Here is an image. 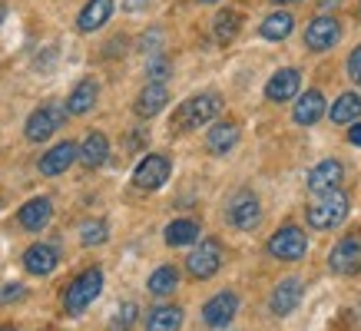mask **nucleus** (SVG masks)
I'll use <instances>...</instances> for the list:
<instances>
[{
	"instance_id": "nucleus-1",
	"label": "nucleus",
	"mask_w": 361,
	"mask_h": 331,
	"mask_svg": "<svg viewBox=\"0 0 361 331\" xmlns=\"http://www.w3.org/2000/svg\"><path fill=\"white\" fill-rule=\"evenodd\" d=\"M99 292H103V268H87V272H80L63 292V315L66 318H80V315L99 298Z\"/></svg>"
},
{
	"instance_id": "nucleus-2",
	"label": "nucleus",
	"mask_w": 361,
	"mask_h": 331,
	"mask_svg": "<svg viewBox=\"0 0 361 331\" xmlns=\"http://www.w3.org/2000/svg\"><path fill=\"white\" fill-rule=\"evenodd\" d=\"M222 110V96L219 93H196V96H189L173 116V130L186 132V130H199V126H206L219 116Z\"/></svg>"
},
{
	"instance_id": "nucleus-3",
	"label": "nucleus",
	"mask_w": 361,
	"mask_h": 331,
	"mask_svg": "<svg viewBox=\"0 0 361 331\" xmlns=\"http://www.w3.org/2000/svg\"><path fill=\"white\" fill-rule=\"evenodd\" d=\"M348 216V196L341 189H331V192H322V196L308 206L305 219L312 229L318 232H329V229H338L341 222Z\"/></svg>"
},
{
	"instance_id": "nucleus-4",
	"label": "nucleus",
	"mask_w": 361,
	"mask_h": 331,
	"mask_svg": "<svg viewBox=\"0 0 361 331\" xmlns=\"http://www.w3.org/2000/svg\"><path fill=\"white\" fill-rule=\"evenodd\" d=\"M63 123H66V106L63 103H47V106H40V110H33L30 116H27L23 136H27L30 143H47Z\"/></svg>"
},
{
	"instance_id": "nucleus-5",
	"label": "nucleus",
	"mask_w": 361,
	"mask_h": 331,
	"mask_svg": "<svg viewBox=\"0 0 361 331\" xmlns=\"http://www.w3.org/2000/svg\"><path fill=\"white\" fill-rule=\"evenodd\" d=\"M265 252L272 255V258H279V262H298V258H305V252H308V235L298 229V225H282V229L269 239Z\"/></svg>"
},
{
	"instance_id": "nucleus-6",
	"label": "nucleus",
	"mask_w": 361,
	"mask_h": 331,
	"mask_svg": "<svg viewBox=\"0 0 361 331\" xmlns=\"http://www.w3.org/2000/svg\"><path fill=\"white\" fill-rule=\"evenodd\" d=\"M219 268H222V245L216 242V239H199L196 249H192V252H189V258H186L189 278L206 282V278H212Z\"/></svg>"
},
{
	"instance_id": "nucleus-7",
	"label": "nucleus",
	"mask_w": 361,
	"mask_h": 331,
	"mask_svg": "<svg viewBox=\"0 0 361 331\" xmlns=\"http://www.w3.org/2000/svg\"><path fill=\"white\" fill-rule=\"evenodd\" d=\"M169 173H173V159L166 153H149V156H142L140 163H136V169H133V186L146 189V192L163 189Z\"/></svg>"
},
{
	"instance_id": "nucleus-8",
	"label": "nucleus",
	"mask_w": 361,
	"mask_h": 331,
	"mask_svg": "<svg viewBox=\"0 0 361 331\" xmlns=\"http://www.w3.org/2000/svg\"><path fill=\"white\" fill-rule=\"evenodd\" d=\"M226 219H229L232 229H239V232L259 229V222H262V202H259V196L249 192V189L235 192L229 202V209H226Z\"/></svg>"
},
{
	"instance_id": "nucleus-9",
	"label": "nucleus",
	"mask_w": 361,
	"mask_h": 331,
	"mask_svg": "<svg viewBox=\"0 0 361 331\" xmlns=\"http://www.w3.org/2000/svg\"><path fill=\"white\" fill-rule=\"evenodd\" d=\"M341 40V20L338 17H329V13H322L315 20L305 27V46L312 54H325L331 46Z\"/></svg>"
},
{
	"instance_id": "nucleus-10",
	"label": "nucleus",
	"mask_w": 361,
	"mask_h": 331,
	"mask_svg": "<svg viewBox=\"0 0 361 331\" xmlns=\"http://www.w3.org/2000/svg\"><path fill=\"white\" fill-rule=\"evenodd\" d=\"M329 268L335 275H358L361 272V235H345L329 255Z\"/></svg>"
},
{
	"instance_id": "nucleus-11",
	"label": "nucleus",
	"mask_w": 361,
	"mask_h": 331,
	"mask_svg": "<svg viewBox=\"0 0 361 331\" xmlns=\"http://www.w3.org/2000/svg\"><path fill=\"white\" fill-rule=\"evenodd\" d=\"M235 315H239V295L235 292H219L202 305V321L209 328H226V325H232Z\"/></svg>"
},
{
	"instance_id": "nucleus-12",
	"label": "nucleus",
	"mask_w": 361,
	"mask_h": 331,
	"mask_svg": "<svg viewBox=\"0 0 361 331\" xmlns=\"http://www.w3.org/2000/svg\"><path fill=\"white\" fill-rule=\"evenodd\" d=\"M298 89H302V73H298L295 66H285L279 73L269 77L265 83V99L269 103H288V99L298 96Z\"/></svg>"
},
{
	"instance_id": "nucleus-13",
	"label": "nucleus",
	"mask_w": 361,
	"mask_h": 331,
	"mask_svg": "<svg viewBox=\"0 0 361 331\" xmlns=\"http://www.w3.org/2000/svg\"><path fill=\"white\" fill-rule=\"evenodd\" d=\"M341 179H345V166L338 159H322V163L308 173L305 186L312 196H322V192H331V189H341Z\"/></svg>"
},
{
	"instance_id": "nucleus-14",
	"label": "nucleus",
	"mask_w": 361,
	"mask_h": 331,
	"mask_svg": "<svg viewBox=\"0 0 361 331\" xmlns=\"http://www.w3.org/2000/svg\"><path fill=\"white\" fill-rule=\"evenodd\" d=\"M298 301H302V282L298 278H282L269 295V311L275 318H288L298 308Z\"/></svg>"
},
{
	"instance_id": "nucleus-15",
	"label": "nucleus",
	"mask_w": 361,
	"mask_h": 331,
	"mask_svg": "<svg viewBox=\"0 0 361 331\" xmlns=\"http://www.w3.org/2000/svg\"><path fill=\"white\" fill-rule=\"evenodd\" d=\"M23 268L30 272V275L44 278L50 275V272H56V265H60V252H56V245L50 242H33L27 252H23Z\"/></svg>"
},
{
	"instance_id": "nucleus-16",
	"label": "nucleus",
	"mask_w": 361,
	"mask_h": 331,
	"mask_svg": "<svg viewBox=\"0 0 361 331\" xmlns=\"http://www.w3.org/2000/svg\"><path fill=\"white\" fill-rule=\"evenodd\" d=\"M54 219V202L47 196H37L30 202H23L20 212H17V222H20V229L27 232H44Z\"/></svg>"
},
{
	"instance_id": "nucleus-17",
	"label": "nucleus",
	"mask_w": 361,
	"mask_h": 331,
	"mask_svg": "<svg viewBox=\"0 0 361 331\" xmlns=\"http://www.w3.org/2000/svg\"><path fill=\"white\" fill-rule=\"evenodd\" d=\"M166 103H169L166 83H146V87L140 89L136 103H133V113H136L140 120H153V116H159V113L166 110Z\"/></svg>"
},
{
	"instance_id": "nucleus-18",
	"label": "nucleus",
	"mask_w": 361,
	"mask_h": 331,
	"mask_svg": "<svg viewBox=\"0 0 361 331\" xmlns=\"http://www.w3.org/2000/svg\"><path fill=\"white\" fill-rule=\"evenodd\" d=\"M73 163H77V143L63 139V143H56L54 149H47V153L40 156L37 169H40L44 176H60V173H66Z\"/></svg>"
},
{
	"instance_id": "nucleus-19",
	"label": "nucleus",
	"mask_w": 361,
	"mask_h": 331,
	"mask_svg": "<svg viewBox=\"0 0 361 331\" xmlns=\"http://www.w3.org/2000/svg\"><path fill=\"white\" fill-rule=\"evenodd\" d=\"M99 99V83L93 77H83L77 83V87L70 89V96H66V116H83V113H90L93 106H97Z\"/></svg>"
},
{
	"instance_id": "nucleus-20",
	"label": "nucleus",
	"mask_w": 361,
	"mask_h": 331,
	"mask_svg": "<svg viewBox=\"0 0 361 331\" xmlns=\"http://www.w3.org/2000/svg\"><path fill=\"white\" fill-rule=\"evenodd\" d=\"M116 0H87L83 11L77 13V30L80 33H97L103 23H110Z\"/></svg>"
},
{
	"instance_id": "nucleus-21",
	"label": "nucleus",
	"mask_w": 361,
	"mask_h": 331,
	"mask_svg": "<svg viewBox=\"0 0 361 331\" xmlns=\"http://www.w3.org/2000/svg\"><path fill=\"white\" fill-rule=\"evenodd\" d=\"M77 159L87 166V169H99V166L110 159V139H106L99 130L87 132V139L77 146Z\"/></svg>"
},
{
	"instance_id": "nucleus-22",
	"label": "nucleus",
	"mask_w": 361,
	"mask_h": 331,
	"mask_svg": "<svg viewBox=\"0 0 361 331\" xmlns=\"http://www.w3.org/2000/svg\"><path fill=\"white\" fill-rule=\"evenodd\" d=\"M322 116H325V96H322V89H305L298 96L295 110H292V120L298 126H315Z\"/></svg>"
},
{
	"instance_id": "nucleus-23",
	"label": "nucleus",
	"mask_w": 361,
	"mask_h": 331,
	"mask_svg": "<svg viewBox=\"0 0 361 331\" xmlns=\"http://www.w3.org/2000/svg\"><path fill=\"white\" fill-rule=\"evenodd\" d=\"M235 143H239V123H235V120H222V123H216V126L206 132L209 153H216V156L232 153V149H235Z\"/></svg>"
},
{
	"instance_id": "nucleus-24",
	"label": "nucleus",
	"mask_w": 361,
	"mask_h": 331,
	"mask_svg": "<svg viewBox=\"0 0 361 331\" xmlns=\"http://www.w3.org/2000/svg\"><path fill=\"white\" fill-rule=\"evenodd\" d=\"M163 239L169 249H186V245H196L202 239V229H199L196 219H173L166 225Z\"/></svg>"
},
{
	"instance_id": "nucleus-25",
	"label": "nucleus",
	"mask_w": 361,
	"mask_h": 331,
	"mask_svg": "<svg viewBox=\"0 0 361 331\" xmlns=\"http://www.w3.org/2000/svg\"><path fill=\"white\" fill-rule=\"evenodd\" d=\"M183 328V308L179 305H156L146 315V331H179Z\"/></svg>"
},
{
	"instance_id": "nucleus-26",
	"label": "nucleus",
	"mask_w": 361,
	"mask_h": 331,
	"mask_svg": "<svg viewBox=\"0 0 361 331\" xmlns=\"http://www.w3.org/2000/svg\"><path fill=\"white\" fill-rule=\"evenodd\" d=\"M179 288V268L176 265H159L153 275L146 278V292L153 298H166Z\"/></svg>"
},
{
	"instance_id": "nucleus-27",
	"label": "nucleus",
	"mask_w": 361,
	"mask_h": 331,
	"mask_svg": "<svg viewBox=\"0 0 361 331\" xmlns=\"http://www.w3.org/2000/svg\"><path fill=\"white\" fill-rule=\"evenodd\" d=\"M329 116H331V123H338V126L358 123L361 120V96L358 93H341V96L331 103Z\"/></svg>"
},
{
	"instance_id": "nucleus-28",
	"label": "nucleus",
	"mask_w": 361,
	"mask_h": 331,
	"mask_svg": "<svg viewBox=\"0 0 361 331\" xmlns=\"http://www.w3.org/2000/svg\"><path fill=\"white\" fill-rule=\"evenodd\" d=\"M295 30V17L288 11H275V13H269L262 20V27H259V33H262L265 40H272V44H279V40H285L288 33Z\"/></svg>"
},
{
	"instance_id": "nucleus-29",
	"label": "nucleus",
	"mask_w": 361,
	"mask_h": 331,
	"mask_svg": "<svg viewBox=\"0 0 361 331\" xmlns=\"http://www.w3.org/2000/svg\"><path fill=\"white\" fill-rule=\"evenodd\" d=\"M239 30H242V13L239 11L216 13V20H212V37H216V44H232Z\"/></svg>"
},
{
	"instance_id": "nucleus-30",
	"label": "nucleus",
	"mask_w": 361,
	"mask_h": 331,
	"mask_svg": "<svg viewBox=\"0 0 361 331\" xmlns=\"http://www.w3.org/2000/svg\"><path fill=\"white\" fill-rule=\"evenodd\" d=\"M106 239H110V222L106 219H90L80 225V245L93 249V245H103Z\"/></svg>"
},
{
	"instance_id": "nucleus-31",
	"label": "nucleus",
	"mask_w": 361,
	"mask_h": 331,
	"mask_svg": "<svg viewBox=\"0 0 361 331\" xmlns=\"http://www.w3.org/2000/svg\"><path fill=\"white\" fill-rule=\"evenodd\" d=\"M136 318H140V305H136V301H123L120 308L113 311L110 331H130L133 325H136Z\"/></svg>"
},
{
	"instance_id": "nucleus-32",
	"label": "nucleus",
	"mask_w": 361,
	"mask_h": 331,
	"mask_svg": "<svg viewBox=\"0 0 361 331\" xmlns=\"http://www.w3.org/2000/svg\"><path fill=\"white\" fill-rule=\"evenodd\" d=\"M169 73H173V63H169L163 54L149 56V63H146V77H149V83H166Z\"/></svg>"
},
{
	"instance_id": "nucleus-33",
	"label": "nucleus",
	"mask_w": 361,
	"mask_h": 331,
	"mask_svg": "<svg viewBox=\"0 0 361 331\" xmlns=\"http://www.w3.org/2000/svg\"><path fill=\"white\" fill-rule=\"evenodd\" d=\"M140 50H142V54H149V56L159 54V50H163V30H156V27H153V30L142 33V37H140Z\"/></svg>"
},
{
	"instance_id": "nucleus-34",
	"label": "nucleus",
	"mask_w": 361,
	"mask_h": 331,
	"mask_svg": "<svg viewBox=\"0 0 361 331\" xmlns=\"http://www.w3.org/2000/svg\"><path fill=\"white\" fill-rule=\"evenodd\" d=\"M23 298H27V288L20 282H11V285H4V292H0V305H13V301H23Z\"/></svg>"
},
{
	"instance_id": "nucleus-35",
	"label": "nucleus",
	"mask_w": 361,
	"mask_h": 331,
	"mask_svg": "<svg viewBox=\"0 0 361 331\" xmlns=\"http://www.w3.org/2000/svg\"><path fill=\"white\" fill-rule=\"evenodd\" d=\"M348 77L361 87V46H355V50H351V56H348Z\"/></svg>"
},
{
	"instance_id": "nucleus-36",
	"label": "nucleus",
	"mask_w": 361,
	"mask_h": 331,
	"mask_svg": "<svg viewBox=\"0 0 361 331\" xmlns=\"http://www.w3.org/2000/svg\"><path fill=\"white\" fill-rule=\"evenodd\" d=\"M348 143L351 146H361V123H355V130L348 132Z\"/></svg>"
},
{
	"instance_id": "nucleus-37",
	"label": "nucleus",
	"mask_w": 361,
	"mask_h": 331,
	"mask_svg": "<svg viewBox=\"0 0 361 331\" xmlns=\"http://www.w3.org/2000/svg\"><path fill=\"white\" fill-rule=\"evenodd\" d=\"M142 4L146 0H126V11H142Z\"/></svg>"
},
{
	"instance_id": "nucleus-38",
	"label": "nucleus",
	"mask_w": 361,
	"mask_h": 331,
	"mask_svg": "<svg viewBox=\"0 0 361 331\" xmlns=\"http://www.w3.org/2000/svg\"><path fill=\"white\" fill-rule=\"evenodd\" d=\"M269 4H275V7H285V4H298V0H269Z\"/></svg>"
},
{
	"instance_id": "nucleus-39",
	"label": "nucleus",
	"mask_w": 361,
	"mask_h": 331,
	"mask_svg": "<svg viewBox=\"0 0 361 331\" xmlns=\"http://www.w3.org/2000/svg\"><path fill=\"white\" fill-rule=\"evenodd\" d=\"M335 4H341V0H322V7H335Z\"/></svg>"
},
{
	"instance_id": "nucleus-40",
	"label": "nucleus",
	"mask_w": 361,
	"mask_h": 331,
	"mask_svg": "<svg viewBox=\"0 0 361 331\" xmlns=\"http://www.w3.org/2000/svg\"><path fill=\"white\" fill-rule=\"evenodd\" d=\"M7 20V7H4V4H0V23Z\"/></svg>"
},
{
	"instance_id": "nucleus-41",
	"label": "nucleus",
	"mask_w": 361,
	"mask_h": 331,
	"mask_svg": "<svg viewBox=\"0 0 361 331\" xmlns=\"http://www.w3.org/2000/svg\"><path fill=\"white\" fill-rule=\"evenodd\" d=\"M0 331H17V328L13 325H0Z\"/></svg>"
},
{
	"instance_id": "nucleus-42",
	"label": "nucleus",
	"mask_w": 361,
	"mask_h": 331,
	"mask_svg": "<svg viewBox=\"0 0 361 331\" xmlns=\"http://www.w3.org/2000/svg\"><path fill=\"white\" fill-rule=\"evenodd\" d=\"M199 4H219V0H199Z\"/></svg>"
},
{
	"instance_id": "nucleus-43",
	"label": "nucleus",
	"mask_w": 361,
	"mask_h": 331,
	"mask_svg": "<svg viewBox=\"0 0 361 331\" xmlns=\"http://www.w3.org/2000/svg\"><path fill=\"white\" fill-rule=\"evenodd\" d=\"M212 331H229V325H226V328H212Z\"/></svg>"
},
{
	"instance_id": "nucleus-44",
	"label": "nucleus",
	"mask_w": 361,
	"mask_h": 331,
	"mask_svg": "<svg viewBox=\"0 0 361 331\" xmlns=\"http://www.w3.org/2000/svg\"><path fill=\"white\" fill-rule=\"evenodd\" d=\"M358 11H361V4H358Z\"/></svg>"
}]
</instances>
